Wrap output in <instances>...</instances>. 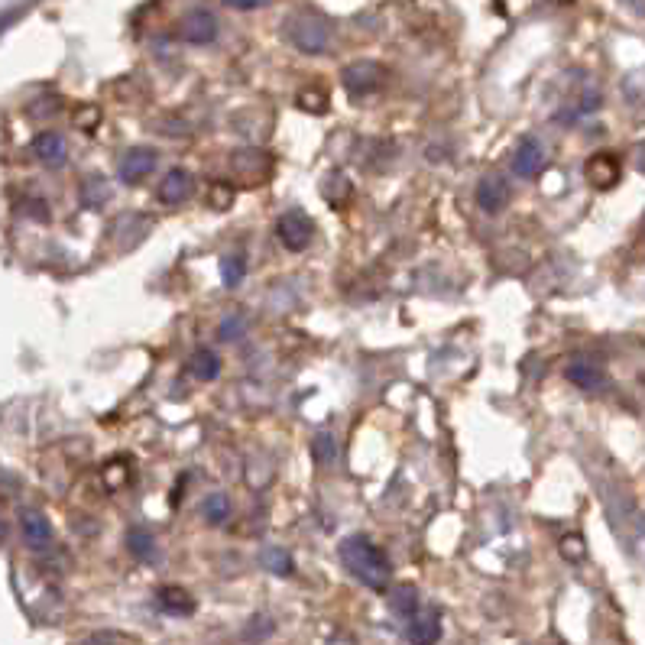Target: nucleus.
<instances>
[{
    "mask_svg": "<svg viewBox=\"0 0 645 645\" xmlns=\"http://www.w3.org/2000/svg\"><path fill=\"white\" fill-rule=\"evenodd\" d=\"M338 555H341L344 568L364 587L386 590L393 584V561H389V555L376 542H370L367 535H347L338 545Z\"/></svg>",
    "mask_w": 645,
    "mask_h": 645,
    "instance_id": "nucleus-1",
    "label": "nucleus"
},
{
    "mask_svg": "<svg viewBox=\"0 0 645 645\" xmlns=\"http://www.w3.org/2000/svg\"><path fill=\"white\" fill-rule=\"evenodd\" d=\"M318 234V227L312 221V214L302 211V208H292L286 211L282 218L276 221V237H279V244L292 250V253H302L312 247V240Z\"/></svg>",
    "mask_w": 645,
    "mask_h": 645,
    "instance_id": "nucleus-2",
    "label": "nucleus"
},
{
    "mask_svg": "<svg viewBox=\"0 0 645 645\" xmlns=\"http://www.w3.org/2000/svg\"><path fill=\"white\" fill-rule=\"evenodd\" d=\"M341 82L344 88L354 94V98H367V94H376L386 82H389V72L383 69L380 62H370V59H360L344 65L341 72Z\"/></svg>",
    "mask_w": 645,
    "mask_h": 645,
    "instance_id": "nucleus-3",
    "label": "nucleus"
},
{
    "mask_svg": "<svg viewBox=\"0 0 645 645\" xmlns=\"http://www.w3.org/2000/svg\"><path fill=\"white\" fill-rule=\"evenodd\" d=\"M231 169H234V176H237L240 185L257 188V185H263L266 179H270L273 156L263 153V150H257V146H247V150H237V153L231 156Z\"/></svg>",
    "mask_w": 645,
    "mask_h": 645,
    "instance_id": "nucleus-4",
    "label": "nucleus"
},
{
    "mask_svg": "<svg viewBox=\"0 0 645 645\" xmlns=\"http://www.w3.org/2000/svg\"><path fill=\"white\" fill-rule=\"evenodd\" d=\"M289 39L295 49L308 52V56H318V52H325L331 46V26L321 17H299L289 26Z\"/></svg>",
    "mask_w": 645,
    "mask_h": 645,
    "instance_id": "nucleus-5",
    "label": "nucleus"
},
{
    "mask_svg": "<svg viewBox=\"0 0 645 645\" xmlns=\"http://www.w3.org/2000/svg\"><path fill=\"white\" fill-rule=\"evenodd\" d=\"M156 163H159V153L153 150V146H133V150H127L124 159H120L117 176H120V182L137 185V182H143V179L153 176Z\"/></svg>",
    "mask_w": 645,
    "mask_h": 645,
    "instance_id": "nucleus-6",
    "label": "nucleus"
},
{
    "mask_svg": "<svg viewBox=\"0 0 645 645\" xmlns=\"http://www.w3.org/2000/svg\"><path fill=\"white\" fill-rule=\"evenodd\" d=\"M545 163H548V156H545V146H542L539 137L519 140L516 153H513V172L519 179H539Z\"/></svg>",
    "mask_w": 645,
    "mask_h": 645,
    "instance_id": "nucleus-7",
    "label": "nucleus"
},
{
    "mask_svg": "<svg viewBox=\"0 0 645 645\" xmlns=\"http://www.w3.org/2000/svg\"><path fill=\"white\" fill-rule=\"evenodd\" d=\"M195 192V179H192V172L188 169H169L163 182H159L156 188V201L159 205H169V208H176V205H185L188 198H192Z\"/></svg>",
    "mask_w": 645,
    "mask_h": 645,
    "instance_id": "nucleus-8",
    "label": "nucleus"
},
{
    "mask_svg": "<svg viewBox=\"0 0 645 645\" xmlns=\"http://www.w3.org/2000/svg\"><path fill=\"white\" fill-rule=\"evenodd\" d=\"M179 36L192 46H208L218 36V20L211 10H188L179 23Z\"/></svg>",
    "mask_w": 645,
    "mask_h": 645,
    "instance_id": "nucleus-9",
    "label": "nucleus"
},
{
    "mask_svg": "<svg viewBox=\"0 0 645 645\" xmlns=\"http://www.w3.org/2000/svg\"><path fill=\"white\" fill-rule=\"evenodd\" d=\"M620 176H623V166H620V159H616L613 153H594L584 163V179L594 188H600V192L620 185Z\"/></svg>",
    "mask_w": 645,
    "mask_h": 645,
    "instance_id": "nucleus-10",
    "label": "nucleus"
},
{
    "mask_svg": "<svg viewBox=\"0 0 645 645\" xmlns=\"http://www.w3.org/2000/svg\"><path fill=\"white\" fill-rule=\"evenodd\" d=\"M33 156L49 169H62L69 163V143L59 130H43L33 137Z\"/></svg>",
    "mask_w": 645,
    "mask_h": 645,
    "instance_id": "nucleus-11",
    "label": "nucleus"
},
{
    "mask_svg": "<svg viewBox=\"0 0 645 645\" xmlns=\"http://www.w3.org/2000/svg\"><path fill=\"white\" fill-rule=\"evenodd\" d=\"M474 198H477L480 211L500 214V211H506L509 201H513V188H509V182L503 176H487V179H480Z\"/></svg>",
    "mask_w": 645,
    "mask_h": 645,
    "instance_id": "nucleus-12",
    "label": "nucleus"
},
{
    "mask_svg": "<svg viewBox=\"0 0 645 645\" xmlns=\"http://www.w3.org/2000/svg\"><path fill=\"white\" fill-rule=\"evenodd\" d=\"M20 532H23V542L30 545L33 552H46V548H52V526H49L46 513H39V509H23Z\"/></svg>",
    "mask_w": 645,
    "mask_h": 645,
    "instance_id": "nucleus-13",
    "label": "nucleus"
},
{
    "mask_svg": "<svg viewBox=\"0 0 645 645\" xmlns=\"http://www.w3.org/2000/svg\"><path fill=\"white\" fill-rule=\"evenodd\" d=\"M406 636L412 645H435L441 639V613L435 607H422L409 620Z\"/></svg>",
    "mask_w": 645,
    "mask_h": 645,
    "instance_id": "nucleus-14",
    "label": "nucleus"
},
{
    "mask_svg": "<svg viewBox=\"0 0 645 645\" xmlns=\"http://www.w3.org/2000/svg\"><path fill=\"white\" fill-rule=\"evenodd\" d=\"M156 603H159V610L169 613V616H188V613H195V597L188 594L185 587H179V584L159 587V590H156Z\"/></svg>",
    "mask_w": 645,
    "mask_h": 645,
    "instance_id": "nucleus-15",
    "label": "nucleus"
},
{
    "mask_svg": "<svg viewBox=\"0 0 645 645\" xmlns=\"http://www.w3.org/2000/svg\"><path fill=\"white\" fill-rule=\"evenodd\" d=\"M564 376H568L571 386L584 389V393H594V389L603 386V370L597 364H590V360H584V357L571 360V364L564 367Z\"/></svg>",
    "mask_w": 645,
    "mask_h": 645,
    "instance_id": "nucleus-16",
    "label": "nucleus"
},
{
    "mask_svg": "<svg viewBox=\"0 0 645 645\" xmlns=\"http://www.w3.org/2000/svg\"><path fill=\"white\" fill-rule=\"evenodd\" d=\"M188 373L195 376L198 383H214L221 376V357L211 351V347H198L188 357Z\"/></svg>",
    "mask_w": 645,
    "mask_h": 645,
    "instance_id": "nucleus-17",
    "label": "nucleus"
},
{
    "mask_svg": "<svg viewBox=\"0 0 645 645\" xmlns=\"http://www.w3.org/2000/svg\"><path fill=\"white\" fill-rule=\"evenodd\" d=\"M127 552L143 561V564H150L156 561V552H159V545H156V535L150 529H143V526H133L127 532Z\"/></svg>",
    "mask_w": 645,
    "mask_h": 645,
    "instance_id": "nucleus-18",
    "label": "nucleus"
},
{
    "mask_svg": "<svg viewBox=\"0 0 645 645\" xmlns=\"http://www.w3.org/2000/svg\"><path fill=\"white\" fill-rule=\"evenodd\" d=\"M231 513H234V506L227 493H211V496H205V503H201V516H205V522H211V526H224V522L231 519Z\"/></svg>",
    "mask_w": 645,
    "mask_h": 645,
    "instance_id": "nucleus-19",
    "label": "nucleus"
},
{
    "mask_svg": "<svg viewBox=\"0 0 645 645\" xmlns=\"http://www.w3.org/2000/svg\"><path fill=\"white\" fill-rule=\"evenodd\" d=\"M393 610L399 613V616H406V620H412L415 613L422 610V597H419V590H415L412 584H399L396 590H393Z\"/></svg>",
    "mask_w": 645,
    "mask_h": 645,
    "instance_id": "nucleus-20",
    "label": "nucleus"
},
{
    "mask_svg": "<svg viewBox=\"0 0 645 645\" xmlns=\"http://www.w3.org/2000/svg\"><path fill=\"white\" fill-rule=\"evenodd\" d=\"M221 282L227 289H234V286H240V282H244V276H247V263H244V257H240V253H231V257H224L221 260Z\"/></svg>",
    "mask_w": 645,
    "mask_h": 645,
    "instance_id": "nucleus-21",
    "label": "nucleus"
},
{
    "mask_svg": "<svg viewBox=\"0 0 645 645\" xmlns=\"http://www.w3.org/2000/svg\"><path fill=\"white\" fill-rule=\"evenodd\" d=\"M263 564L279 577H292L295 574V561H292V555L286 552V548H266Z\"/></svg>",
    "mask_w": 645,
    "mask_h": 645,
    "instance_id": "nucleus-22",
    "label": "nucleus"
},
{
    "mask_svg": "<svg viewBox=\"0 0 645 645\" xmlns=\"http://www.w3.org/2000/svg\"><path fill=\"white\" fill-rule=\"evenodd\" d=\"M312 454H315V461L318 464H334V458H338V438H334L331 432H318L315 441H312Z\"/></svg>",
    "mask_w": 645,
    "mask_h": 645,
    "instance_id": "nucleus-23",
    "label": "nucleus"
},
{
    "mask_svg": "<svg viewBox=\"0 0 645 645\" xmlns=\"http://www.w3.org/2000/svg\"><path fill=\"white\" fill-rule=\"evenodd\" d=\"M107 195H111V188H107V182L104 179H85L82 182V205L85 208H101L104 201H107Z\"/></svg>",
    "mask_w": 645,
    "mask_h": 645,
    "instance_id": "nucleus-24",
    "label": "nucleus"
},
{
    "mask_svg": "<svg viewBox=\"0 0 645 645\" xmlns=\"http://www.w3.org/2000/svg\"><path fill=\"white\" fill-rule=\"evenodd\" d=\"M72 124L78 130H85V133H94V130L101 127V107H94V104L75 107V111H72Z\"/></svg>",
    "mask_w": 645,
    "mask_h": 645,
    "instance_id": "nucleus-25",
    "label": "nucleus"
},
{
    "mask_svg": "<svg viewBox=\"0 0 645 645\" xmlns=\"http://www.w3.org/2000/svg\"><path fill=\"white\" fill-rule=\"evenodd\" d=\"M299 107L308 114H325L328 111V91L321 88H302L299 91Z\"/></svg>",
    "mask_w": 645,
    "mask_h": 645,
    "instance_id": "nucleus-26",
    "label": "nucleus"
},
{
    "mask_svg": "<svg viewBox=\"0 0 645 645\" xmlns=\"http://www.w3.org/2000/svg\"><path fill=\"white\" fill-rule=\"evenodd\" d=\"M234 185L231 182H214L211 185V192H208V205L214 208V211H227L234 205Z\"/></svg>",
    "mask_w": 645,
    "mask_h": 645,
    "instance_id": "nucleus-27",
    "label": "nucleus"
},
{
    "mask_svg": "<svg viewBox=\"0 0 645 645\" xmlns=\"http://www.w3.org/2000/svg\"><path fill=\"white\" fill-rule=\"evenodd\" d=\"M558 548H561V558L571 561V564H577V561L587 558V542L581 539V535H564Z\"/></svg>",
    "mask_w": 645,
    "mask_h": 645,
    "instance_id": "nucleus-28",
    "label": "nucleus"
},
{
    "mask_svg": "<svg viewBox=\"0 0 645 645\" xmlns=\"http://www.w3.org/2000/svg\"><path fill=\"white\" fill-rule=\"evenodd\" d=\"M130 480V474H127V467L120 464V461H111V464H104V483L111 490H117V487H124V483Z\"/></svg>",
    "mask_w": 645,
    "mask_h": 645,
    "instance_id": "nucleus-29",
    "label": "nucleus"
},
{
    "mask_svg": "<svg viewBox=\"0 0 645 645\" xmlns=\"http://www.w3.org/2000/svg\"><path fill=\"white\" fill-rule=\"evenodd\" d=\"M240 331H244V318H240L237 312H234V315H227V318L221 321V328H218L221 341H234Z\"/></svg>",
    "mask_w": 645,
    "mask_h": 645,
    "instance_id": "nucleus-30",
    "label": "nucleus"
},
{
    "mask_svg": "<svg viewBox=\"0 0 645 645\" xmlns=\"http://www.w3.org/2000/svg\"><path fill=\"white\" fill-rule=\"evenodd\" d=\"M59 98H39L36 104H30V117H36V120H43V117H52L59 111Z\"/></svg>",
    "mask_w": 645,
    "mask_h": 645,
    "instance_id": "nucleus-31",
    "label": "nucleus"
},
{
    "mask_svg": "<svg viewBox=\"0 0 645 645\" xmlns=\"http://www.w3.org/2000/svg\"><path fill=\"white\" fill-rule=\"evenodd\" d=\"M23 208H26V214H30V218H36V221H49V205L43 198H30V201H23Z\"/></svg>",
    "mask_w": 645,
    "mask_h": 645,
    "instance_id": "nucleus-32",
    "label": "nucleus"
},
{
    "mask_svg": "<svg viewBox=\"0 0 645 645\" xmlns=\"http://www.w3.org/2000/svg\"><path fill=\"white\" fill-rule=\"evenodd\" d=\"M224 4L231 10H260L270 4V0H224Z\"/></svg>",
    "mask_w": 645,
    "mask_h": 645,
    "instance_id": "nucleus-33",
    "label": "nucleus"
},
{
    "mask_svg": "<svg viewBox=\"0 0 645 645\" xmlns=\"http://www.w3.org/2000/svg\"><path fill=\"white\" fill-rule=\"evenodd\" d=\"M636 169L645 176V143H639V150H636Z\"/></svg>",
    "mask_w": 645,
    "mask_h": 645,
    "instance_id": "nucleus-34",
    "label": "nucleus"
},
{
    "mask_svg": "<svg viewBox=\"0 0 645 645\" xmlns=\"http://www.w3.org/2000/svg\"><path fill=\"white\" fill-rule=\"evenodd\" d=\"M548 4H558V7H568V4H574V0H548Z\"/></svg>",
    "mask_w": 645,
    "mask_h": 645,
    "instance_id": "nucleus-35",
    "label": "nucleus"
},
{
    "mask_svg": "<svg viewBox=\"0 0 645 645\" xmlns=\"http://www.w3.org/2000/svg\"><path fill=\"white\" fill-rule=\"evenodd\" d=\"M642 231H645V221H642Z\"/></svg>",
    "mask_w": 645,
    "mask_h": 645,
    "instance_id": "nucleus-36",
    "label": "nucleus"
}]
</instances>
